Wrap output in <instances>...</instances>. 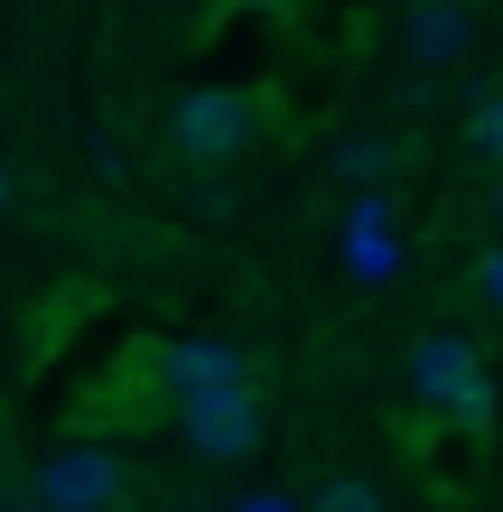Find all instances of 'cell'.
<instances>
[{
    "mask_svg": "<svg viewBox=\"0 0 503 512\" xmlns=\"http://www.w3.org/2000/svg\"><path fill=\"white\" fill-rule=\"evenodd\" d=\"M410 382H420V401L429 410H448L457 429H494V373H485V354L466 345V336H448V326H438V336H420V354H410Z\"/></svg>",
    "mask_w": 503,
    "mask_h": 512,
    "instance_id": "1",
    "label": "cell"
},
{
    "mask_svg": "<svg viewBox=\"0 0 503 512\" xmlns=\"http://www.w3.org/2000/svg\"><path fill=\"white\" fill-rule=\"evenodd\" d=\"M140 373H150V391L177 410V401H196V391H243L252 364H243V345H224V336H177L159 354H140Z\"/></svg>",
    "mask_w": 503,
    "mask_h": 512,
    "instance_id": "2",
    "label": "cell"
},
{
    "mask_svg": "<svg viewBox=\"0 0 503 512\" xmlns=\"http://www.w3.org/2000/svg\"><path fill=\"white\" fill-rule=\"evenodd\" d=\"M168 140H177V159H196V168H224L233 149L252 140V94H243V84H196V94L177 103Z\"/></svg>",
    "mask_w": 503,
    "mask_h": 512,
    "instance_id": "3",
    "label": "cell"
},
{
    "mask_svg": "<svg viewBox=\"0 0 503 512\" xmlns=\"http://www.w3.org/2000/svg\"><path fill=\"white\" fill-rule=\"evenodd\" d=\"M177 429H187L196 457L233 466V457H252V447H261V401H252V382L243 391H196V401H177Z\"/></svg>",
    "mask_w": 503,
    "mask_h": 512,
    "instance_id": "4",
    "label": "cell"
},
{
    "mask_svg": "<svg viewBox=\"0 0 503 512\" xmlns=\"http://www.w3.org/2000/svg\"><path fill=\"white\" fill-rule=\"evenodd\" d=\"M122 457L112 447H56V457L38 466V494L56 503V512H122Z\"/></svg>",
    "mask_w": 503,
    "mask_h": 512,
    "instance_id": "5",
    "label": "cell"
},
{
    "mask_svg": "<svg viewBox=\"0 0 503 512\" xmlns=\"http://www.w3.org/2000/svg\"><path fill=\"white\" fill-rule=\"evenodd\" d=\"M345 270H354V280H392V270H401L392 205H382V196H354V215H345Z\"/></svg>",
    "mask_w": 503,
    "mask_h": 512,
    "instance_id": "6",
    "label": "cell"
},
{
    "mask_svg": "<svg viewBox=\"0 0 503 512\" xmlns=\"http://www.w3.org/2000/svg\"><path fill=\"white\" fill-rule=\"evenodd\" d=\"M466 47H476V10H466V0H420V10H410V56H420V66H457Z\"/></svg>",
    "mask_w": 503,
    "mask_h": 512,
    "instance_id": "7",
    "label": "cell"
},
{
    "mask_svg": "<svg viewBox=\"0 0 503 512\" xmlns=\"http://www.w3.org/2000/svg\"><path fill=\"white\" fill-rule=\"evenodd\" d=\"M336 168L373 196V177H392V168H401V140H392V131H354V140H336Z\"/></svg>",
    "mask_w": 503,
    "mask_h": 512,
    "instance_id": "8",
    "label": "cell"
},
{
    "mask_svg": "<svg viewBox=\"0 0 503 512\" xmlns=\"http://www.w3.org/2000/svg\"><path fill=\"white\" fill-rule=\"evenodd\" d=\"M466 140H476V159H503V84H485L466 103Z\"/></svg>",
    "mask_w": 503,
    "mask_h": 512,
    "instance_id": "9",
    "label": "cell"
},
{
    "mask_svg": "<svg viewBox=\"0 0 503 512\" xmlns=\"http://www.w3.org/2000/svg\"><path fill=\"white\" fill-rule=\"evenodd\" d=\"M308 512H382V494L364 485V475H336V485H317V503Z\"/></svg>",
    "mask_w": 503,
    "mask_h": 512,
    "instance_id": "10",
    "label": "cell"
},
{
    "mask_svg": "<svg viewBox=\"0 0 503 512\" xmlns=\"http://www.w3.org/2000/svg\"><path fill=\"white\" fill-rule=\"evenodd\" d=\"M476 289H485V308H503V243L485 252V270H476Z\"/></svg>",
    "mask_w": 503,
    "mask_h": 512,
    "instance_id": "11",
    "label": "cell"
},
{
    "mask_svg": "<svg viewBox=\"0 0 503 512\" xmlns=\"http://www.w3.org/2000/svg\"><path fill=\"white\" fill-rule=\"evenodd\" d=\"M243 512H299V503H289V494H252Z\"/></svg>",
    "mask_w": 503,
    "mask_h": 512,
    "instance_id": "12",
    "label": "cell"
},
{
    "mask_svg": "<svg viewBox=\"0 0 503 512\" xmlns=\"http://www.w3.org/2000/svg\"><path fill=\"white\" fill-rule=\"evenodd\" d=\"M224 10H289V0H224Z\"/></svg>",
    "mask_w": 503,
    "mask_h": 512,
    "instance_id": "13",
    "label": "cell"
},
{
    "mask_svg": "<svg viewBox=\"0 0 503 512\" xmlns=\"http://www.w3.org/2000/svg\"><path fill=\"white\" fill-rule=\"evenodd\" d=\"M485 215H494V224H503V187H494V196H485Z\"/></svg>",
    "mask_w": 503,
    "mask_h": 512,
    "instance_id": "14",
    "label": "cell"
},
{
    "mask_svg": "<svg viewBox=\"0 0 503 512\" xmlns=\"http://www.w3.org/2000/svg\"><path fill=\"white\" fill-rule=\"evenodd\" d=\"M0 205H10V159H0Z\"/></svg>",
    "mask_w": 503,
    "mask_h": 512,
    "instance_id": "15",
    "label": "cell"
},
{
    "mask_svg": "<svg viewBox=\"0 0 503 512\" xmlns=\"http://www.w3.org/2000/svg\"><path fill=\"white\" fill-rule=\"evenodd\" d=\"M38 512H56V503H38Z\"/></svg>",
    "mask_w": 503,
    "mask_h": 512,
    "instance_id": "16",
    "label": "cell"
}]
</instances>
